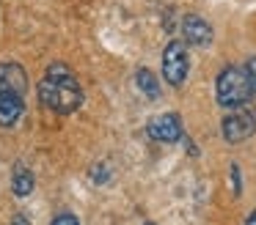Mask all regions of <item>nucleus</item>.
I'll return each mask as SVG.
<instances>
[{"label":"nucleus","mask_w":256,"mask_h":225,"mask_svg":"<svg viewBox=\"0 0 256 225\" xmlns=\"http://www.w3.org/2000/svg\"><path fill=\"white\" fill-rule=\"evenodd\" d=\"M242 225H256V212H250L248 217H245V223Z\"/></svg>","instance_id":"dca6fc26"},{"label":"nucleus","mask_w":256,"mask_h":225,"mask_svg":"<svg viewBox=\"0 0 256 225\" xmlns=\"http://www.w3.org/2000/svg\"><path fill=\"white\" fill-rule=\"evenodd\" d=\"M36 93H39V104H44L56 115H72L83 104V88L74 71L61 60L47 66L44 77L36 85Z\"/></svg>","instance_id":"f257e3e1"},{"label":"nucleus","mask_w":256,"mask_h":225,"mask_svg":"<svg viewBox=\"0 0 256 225\" xmlns=\"http://www.w3.org/2000/svg\"><path fill=\"white\" fill-rule=\"evenodd\" d=\"M12 225H30L28 214H14V217H12Z\"/></svg>","instance_id":"2eb2a0df"},{"label":"nucleus","mask_w":256,"mask_h":225,"mask_svg":"<svg viewBox=\"0 0 256 225\" xmlns=\"http://www.w3.org/2000/svg\"><path fill=\"white\" fill-rule=\"evenodd\" d=\"M144 225H152V223H144Z\"/></svg>","instance_id":"f3484780"},{"label":"nucleus","mask_w":256,"mask_h":225,"mask_svg":"<svg viewBox=\"0 0 256 225\" xmlns=\"http://www.w3.org/2000/svg\"><path fill=\"white\" fill-rule=\"evenodd\" d=\"M0 88H8V91H17V93H28V74L20 63L14 60H6L0 63Z\"/></svg>","instance_id":"6e6552de"},{"label":"nucleus","mask_w":256,"mask_h":225,"mask_svg":"<svg viewBox=\"0 0 256 225\" xmlns=\"http://www.w3.org/2000/svg\"><path fill=\"white\" fill-rule=\"evenodd\" d=\"M25 115V96L8 88H0V126H12L20 124V118Z\"/></svg>","instance_id":"0eeeda50"},{"label":"nucleus","mask_w":256,"mask_h":225,"mask_svg":"<svg viewBox=\"0 0 256 225\" xmlns=\"http://www.w3.org/2000/svg\"><path fill=\"white\" fill-rule=\"evenodd\" d=\"M34 190H36L34 173L28 170V165L17 162V165H14V170H12V192H14L17 198H28Z\"/></svg>","instance_id":"1a4fd4ad"},{"label":"nucleus","mask_w":256,"mask_h":225,"mask_svg":"<svg viewBox=\"0 0 256 225\" xmlns=\"http://www.w3.org/2000/svg\"><path fill=\"white\" fill-rule=\"evenodd\" d=\"M220 132H223V140L237 146V143L248 140V137L256 135V110L250 107H237L220 121Z\"/></svg>","instance_id":"20e7f679"},{"label":"nucleus","mask_w":256,"mask_h":225,"mask_svg":"<svg viewBox=\"0 0 256 225\" xmlns=\"http://www.w3.org/2000/svg\"><path fill=\"white\" fill-rule=\"evenodd\" d=\"M254 96L250 93V85H248V77L240 66H226V69L218 74L215 80V99L220 107H228V110H237V107H245L248 99Z\"/></svg>","instance_id":"f03ea898"},{"label":"nucleus","mask_w":256,"mask_h":225,"mask_svg":"<svg viewBox=\"0 0 256 225\" xmlns=\"http://www.w3.org/2000/svg\"><path fill=\"white\" fill-rule=\"evenodd\" d=\"M242 71H245V77H248V85H250V93H254V96H256V55H250V58L245 60Z\"/></svg>","instance_id":"9b49d317"},{"label":"nucleus","mask_w":256,"mask_h":225,"mask_svg":"<svg viewBox=\"0 0 256 225\" xmlns=\"http://www.w3.org/2000/svg\"><path fill=\"white\" fill-rule=\"evenodd\" d=\"M190 71V55H188V44L174 38L166 44V52H162V77L171 88H182L188 80Z\"/></svg>","instance_id":"7ed1b4c3"},{"label":"nucleus","mask_w":256,"mask_h":225,"mask_svg":"<svg viewBox=\"0 0 256 225\" xmlns=\"http://www.w3.org/2000/svg\"><path fill=\"white\" fill-rule=\"evenodd\" d=\"M212 25L204 19V16L198 14H188L182 16V38L184 44H190V47H206V44H212Z\"/></svg>","instance_id":"423d86ee"},{"label":"nucleus","mask_w":256,"mask_h":225,"mask_svg":"<svg viewBox=\"0 0 256 225\" xmlns=\"http://www.w3.org/2000/svg\"><path fill=\"white\" fill-rule=\"evenodd\" d=\"M232 190H234V195H240L242 192V176H240V165H232Z\"/></svg>","instance_id":"4468645a"},{"label":"nucleus","mask_w":256,"mask_h":225,"mask_svg":"<svg viewBox=\"0 0 256 225\" xmlns=\"http://www.w3.org/2000/svg\"><path fill=\"white\" fill-rule=\"evenodd\" d=\"M135 85L140 88V93H144L146 99H160V80H157V74L152 69H146V66H140L138 71H135Z\"/></svg>","instance_id":"9d476101"},{"label":"nucleus","mask_w":256,"mask_h":225,"mask_svg":"<svg viewBox=\"0 0 256 225\" xmlns=\"http://www.w3.org/2000/svg\"><path fill=\"white\" fill-rule=\"evenodd\" d=\"M146 135L157 143H179L184 137V126L182 118L176 113H160L154 118H149L146 124Z\"/></svg>","instance_id":"39448f33"},{"label":"nucleus","mask_w":256,"mask_h":225,"mask_svg":"<svg viewBox=\"0 0 256 225\" xmlns=\"http://www.w3.org/2000/svg\"><path fill=\"white\" fill-rule=\"evenodd\" d=\"M50 225H80V220L74 217L72 212H61V214H56V217H52Z\"/></svg>","instance_id":"ddd939ff"},{"label":"nucleus","mask_w":256,"mask_h":225,"mask_svg":"<svg viewBox=\"0 0 256 225\" xmlns=\"http://www.w3.org/2000/svg\"><path fill=\"white\" fill-rule=\"evenodd\" d=\"M91 179H94L96 184H108V179H110V170H108V165H105V162L94 165V168H91Z\"/></svg>","instance_id":"f8f14e48"}]
</instances>
